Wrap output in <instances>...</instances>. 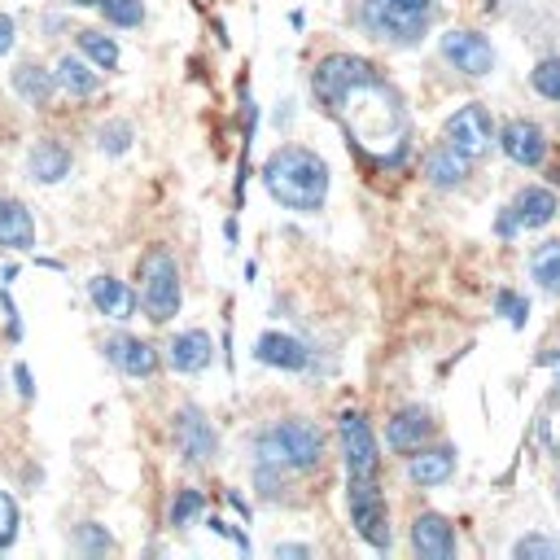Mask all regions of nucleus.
Returning <instances> with one entry per match:
<instances>
[{
    "instance_id": "41",
    "label": "nucleus",
    "mask_w": 560,
    "mask_h": 560,
    "mask_svg": "<svg viewBox=\"0 0 560 560\" xmlns=\"http://www.w3.org/2000/svg\"><path fill=\"white\" fill-rule=\"evenodd\" d=\"M556 364H560V360H556Z\"/></svg>"
},
{
    "instance_id": "20",
    "label": "nucleus",
    "mask_w": 560,
    "mask_h": 560,
    "mask_svg": "<svg viewBox=\"0 0 560 560\" xmlns=\"http://www.w3.org/2000/svg\"><path fill=\"white\" fill-rule=\"evenodd\" d=\"M429 429H434V421H429L421 407H407V412H399V416L390 421L386 438H390L394 451H421V442L429 438Z\"/></svg>"
},
{
    "instance_id": "35",
    "label": "nucleus",
    "mask_w": 560,
    "mask_h": 560,
    "mask_svg": "<svg viewBox=\"0 0 560 560\" xmlns=\"http://www.w3.org/2000/svg\"><path fill=\"white\" fill-rule=\"evenodd\" d=\"M10 49H14V19L0 14V58H5Z\"/></svg>"
},
{
    "instance_id": "19",
    "label": "nucleus",
    "mask_w": 560,
    "mask_h": 560,
    "mask_svg": "<svg viewBox=\"0 0 560 560\" xmlns=\"http://www.w3.org/2000/svg\"><path fill=\"white\" fill-rule=\"evenodd\" d=\"M110 360H114L127 377H154V373H158V351H154L149 342H141V338H119V342H110Z\"/></svg>"
},
{
    "instance_id": "21",
    "label": "nucleus",
    "mask_w": 560,
    "mask_h": 560,
    "mask_svg": "<svg viewBox=\"0 0 560 560\" xmlns=\"http://www.w3.org/2000/svg\"><path fill=\"white\" fill-rule=\"evenodd\" d=\"M27 167H32V175H36L40 184H58V180L71 175V154H66L58 141H40V145L32 149Z\"/></svg>"
},
{
    "instance_id": "28",
    "label": "nucleus",
    "mask_w": 560,
    "mask_h": 560,
    "mask_svg": "<svg viewBox=\"0 0 560 560\" xmlns=\"http://www.w3.org/2000/svg\"><path fill=\"white\" fill-rule=\"evenodd\" d=\"M534 93L547 101H560V58H543L534 66Z\"/></svg>"
},
{
    "instance_id": "10",
    "label": "nucleus",
    "mask_w": 560,
    "mask_h": 560,
    "mask_svg": "<svg viewBox=\"0 0 560 560\" xmlns=\"http://www.w3.org/2000/svg\"><path fill=\"white\" fill-rule=\"evenodd\" d=\"M447 145L464 158H482L490 149V114L482 106H464L447 119Z\"/></svg>"
},
{
    "instance_id": "23",
    "label": "nucleus",
    "mask_w": 560,
    "mask_h": 560,
    "mask_svg": "<svg viewBox=\"0 0 560 560\" xmlns=\"http://www.w3.org/2000/svg\"><path fill=\"white\" fill-rule=\"evenodd\" d=\"M14 88H19V97L32 101V106H49L58 80H53V71H45V66H36V62H23V66L14 71Z\"/></svg>"
},
{
    "instance_id": "29",
    "label": "nucleus",
    "mask_w": 560,
    "mask_h": 560,
    "mask_svg": "<svg viewBox=\"0 0 560 560\" xmlns=\"http://www.w3.org/2000/svg\"><path fill=\"white\" fill-rule=\"evenodd\" d=\"M101 10H106V19H110L114 27H136V23L145 19L141 0H101Z\"/></svg>"
},
{
    "instance_id": "8",
    "label": "nucleus",
    "mask_w": 560,
    "mask_h": 560,
    "mask_svg": "<svg viewBox=\"0 0 560 560\" xmlns=\"http://www.w3.org/2000/svg\"><path fill=\"white\" fill-rule=\"evenodd\" d=\"M551 219H556V193L543 188V184H534V188H521L512 197V206L499 215V236H512L521 228H543Z\"/></svg>"
},
{
    "instance_id": "34",
    "label": "nucleus",
    "mask_w": 560,
    "mask_h": 560,
    "mask_svg": "<svg viewBox=\"0 0 560 560\" xmlns=\"http://www.w3.org/2000/svg\"><path fill=\"white\" fill-rule=\"evenodd\" d=\"M499 312H503V316H512V325H516V329L525 325V303H521L516 294H499Z\"/></svg>"
},
{
    "instance_id": "5",
    "label": "nucleus",
    "mask_w": 560,
    "mask_h": 560,
    "mask_svg": "<svg viewBox=\"0 0 560 560\" xmlns=\"http://www.w3.org/2000/svg\"><path fill=\"white\" fill-rule=\"evenodd\" d=\"M368 80H377L373 62H364V58H351V53H333V58H325V62L316 66V75H312V88H316V97H320L325 106H333L342 93H351L355 84H368Z\"/></svg>"
},
{
    "instance_id": "2",
    "label": "nucleus",
    "mask_w": 560,
    "mask_h": 560,
    "mask_svg": "<svg viewBox=\"0 0 560 560\" xmlns=\"http://www.w3.org/2000/svg\"><path fill=\"white\" fill-rule=\"evenodd\" d=\"M263 184H267V193H271L280 206H285V210L312 215V210H320L325 197H329V167H325V158H316L312 149L290 145V149H276V154L263 162Z\"/></svg>"
},
{
    "instance_id": "9",
    "label": "nucleus",
    "mask_w": 560,
    "mask_h": 560,
    "mask_svg": "<svg viewBox=\"0 0 560 560\" xmlns=\"http://www.w3.org/2000/svg\"><path fill=\"white\" fill-rule=\"evenodd\" d=\"M342 451H346V473L351 477H377V438L360 412H342L338 421Z\"/></svg>"
},
{
    "instance_id": "1",
    "label": "nucleus",
    "mask_w": 560,
    "mask_h": 560,
    "mask_svg": "<svg viewBox=\"0 0 560 560\" xmlns=\"http://www.w3.org/2000/svg\"><path fill=\"white\" fill-rule=\"evenodd\" d=\"M329 110L342 114L346 132L364 149H373L377 158H399L407 149V110H403L399 93L381 84V75L368 80V84H355L351 93H342Z\"/></svg>"
},
{
    "instance_id": "24",
    "label": "nucleus",
    "mask_w": 560,
    "mask_h": 560,
    "mask_svg": "<svg viewBox=\"0 0 560 560\" xmlns=\"http://www.w3.org/2000/svg\"><path fill=\"white\" fill-rule=\"evenodd\" d=\"M468 162H473V158H464L460 149L442 145V149L429 154V167H425V171H429V180H434L438 188H451V184H460V180L468 175Z\"/></svg>"
},
{
    "instance_id": "37",
    "label": "nucleus",
    "mask_w": 560,
    "mask_h": 560,
    "mask_svg": "<svg viewBox=\"0 0 560 560\" xmlns=\"http://www.w3.org/2000/svg\"><path fill=\"white\" fill-rule=\"evenodd\" d=\"M394 5H403V10H416V14H429V0H394Z\"/></svg>"
},
{
    "instance_id": "25",
    "label": "nucleus",
    "mask_w": 560,
    "mask_h": 560,
    "mask_svg": "<svg viewBox=\"0 0 560 560\" xmlns=\"http://www.w3.org/2000/svg\"><path fill=\"white\" fill-rule=\"evenodd\" d=\"M529 276L538 280V290L560 294V241H547L529 254Z\"/></svg>"
},
{
    "instance_id": "18",
    "label": "nucleus",
    "mask_w": 560,
    "mask_h": 560,
    "mask_svg": "<svg viewBox=\"0 0 560 560\" xmlns=\"http://www.w3.org/2000/svg\"><path fill=\"white\" fill-rule=\"evenodd\" d=\"M88 294H93L97 312L110 316V320H132V312H136V294L123 285V280H114V276H97L88 285Z\"/></svg>"
},
{
    "instance_id": "38",
    "label": "nucleus",
    "mask_w": 560,
    "mask_h": 560,
    "mask_svg": "<svg viewBox=\"0 0 560 560\" xmlns=\"http://www.w3.org/2000/svg\"><path fill=\"white\" fill-rule=\"evenodd\" d=\"M276 556H307V547H294L290 543V547H276Z\"/></svg>"
},
{
    "instance_id": "36",
    "label": "nucleus",
    "mask_w": 560,
    "mask_h": 560,
    "mask_svg": "<svg viewBox=\"0 0 560 560\" xmlns=\"http://www.w3.org/2000/svg\"><path fill=\"white\" fill-rule=\"evenodd\" d=\"M84 547H110V534L101 538L97 529H84Z\"/></svg>"
},
{
    "instance_id": "40",
    "label": "nucleus",
    "mask_w": 560,
    "mask_h": 560,
    "mask_svg": "<svg viewBox=\"0 0 560 560\" xmlns=\"http://www.w3.org/2000/svg\"><path fill=\"white\" fill-rule=\"evenodd\" d=\"M71 5H101V0H71Z\"/></svg>"
},
{
    "instance_id": "31",
    "label": "nucleus",
    "mask_w": 560,
    "mask_h": 560,
    "mask_svg": "<svg viewBox=\"0 0 560 560\" xmlns=\"http://www.w3.org/2000/svg\"><path fill=\"white\" fill-rule=\"evenodd\" d=\"M14 534H19V508H14V499L5 490H0V547H10Z\"/></svg>"
},
{
    "instance_id": "39",
    "label": "nucleus",
    "mask_w": 560,
    "mask_h": 560,
    "mask_svg": "<svg viewBox=\"0 0 560 560\" xmlns=\"http://www.w3.org/2000/svg\"><path fill=\"white\" fill-rule=\"evenodd\" d=\"M19 386H23V394H32V373L27 368H19Z\"/></svg>"
},
{
    "instance_id": "15",
    "label": "nucleus",
    "mask_w": 560,
    "mask_h": 560,
    "mask_svg": "<svg viewBox=\"0 0 560 560\" xmlns=\"http://www.w3.org/2000/svg\"><path fill=\"white\" fill-rule=\"evenodd\" d=\"M0 245H10V249L36 245V219L19 197H0Z\"/></svg>"
},
{
    "instance_id": "22",
    "label": "nucleus",
    "mask_w": 560,
    "mask_h": 560,
    "mask_svg": "<svg viewBox=\"0 0 560 560\" xmlns=\"http://www.w3.org/2000/svg\"><path fill=\"white\" fill-rule=\"evenodd\" d=\"M451 468H455V455H451L447 447L416 451V455L407 460V477H412L416 486H438V482H447V477H451Z\"/></svg>"
},
{
    "instance_id": "13",
    "label": "nucleus",
    "mask_w": 560,
    "mask_h": 560,
    "mask_svg": "<svg viewBox=\"0 0 560 560\" xmlns=\"http://www.w3.org/2000/svg\"><path fill=\"white\" fill-rule=\"evenodd\" d=\"M175 442H180V451L188 455V460H210L215 455V429H210V421L197 412V407H184L180 416H175Z\"/></svg>"
},
{
    "instance_id": "33",
    "label": "nucleus",
    "mask_w": 560,
    "mask_h": 560,
    "mask_svg": "<svg viewBox=\"0 0 560 560\" xmlns=\"http://www.w3.org/2000/svg\"><path fill=\"white\" fill-rule=\"evenodd\" d=\"M529 556H560V543L529 534V538H521V543H516V560H529Z\"/></svg>"
},
{
    "instance_id": "6",
    "label": "nucleus",
    "mask_w": 560,
    "mask_h": 560,
    "mask_svg": "<svg viewBox=\"0 0 560 560\" xmlns=\"http://www.w3.org/2000/svg\"><path fill=\"white\" fill-rule=\"evenodd\" d=\"M351 521L373 547H390V521H386V499L373 477H351Z\"/></svg>"
},
{
    "instance_id": "12",
    "label": "nucleus",
    "mask_w": 560,
    "mask_h": 560,
    "mask_svg": "<svg viewBox=\"0 0 560 560\" xmlns=\"http://www.w3.org/2000/svg\"><path fill=\"white\" fill-rule=\"evenodd\" d=\"M499 145H503V154H508L512 162H521V167H538V162L547 158V141H543V132H538L534 123H525V119L503 123Z\"/></svg>"
},
{
    "instance_id": "11",
    "label": "nucleus",
    "mask_w": 560,
    "mask_h": 560,
    "mask_svg": "<svg viewBox=\"0 0 560 560\" xmlns=\"http://www.w3.org/2000/svg\"><path fill=\"white\" fill-rule=\"evenodd\" d=\"M442 58L464 75H490V66H495V49L477 32H447L442 36Z\"/></svg>"
},
{
    "instance_id": "32",
    "label": "nucleus",
    "mask_w": 560,
    "mask_h": 560,
    "mask_svg": "<svg viewBox=\"0 0 560 560\" xmlns=\"http://www.w3.org/2000/svg\"><path fill=\"white\" fill-rule=\"evenodd\" d=\"M97 141H101L106 154H123V149L132 145V127H127V123H110V127L97 132Z\"/></svg>"
},
{
    "instance_id": "4",
    "label": "nucleus",
    "mask_w": 560,
    "mask_h": 560,
    "mask_svg": "<svg viewBox=\"0 0 560 560\" xmlns=\"http://www.w3.org/2000/svg\"><path fill=\"white\" fill-rule=\"evenodd\" d=\"M141 307L154 325H167L180 312V271L162 245H154L141 258Z\"/></svg>"
},
{
    "instance_id": "17",
    "label": "nucleus",
    "mask_w": 560,
    "mask_h": 560,
    "mask_svg": "<svg viewBox=\"0 0 560 560\" xmlns=\"http://www.w3.org/2000/svg\"><path fill=\"white\" fill-rule=\"evenodd\" d=\"M210 355H215V342H210V333H202V329H188V333H180V338L167 346V360H171L175 373H202V368L210 364Z\"/></svg>"
},
{
    "instance_id": "27",
    "label": "nucleus",
    "mask_w": 560,
    "mask_h": 560,
    "mask_svg": "<svg viewBox=\"0 0 560 560\" xmlns=\"http://www.w3.org/2000/svg\"><path fill=\"white\" fill-rule=\"evenodd\" d=\"M80 49H84L101 71H114V66H119V45H114L106 32H80Z\"/></svg>"
},
{
    "instance_id": "3",
    "label": "nucleus",
    "mask_w": 560,
    "mask_h": 560,
    "mask_svg": "<svg viewBox=\"0 0 560 560\" xmlns=\"http://www.w3.org/2000/svg\"><path fill=\"white\" fill-rule=\"evenodd\" d=\"M320 451H325V442L307 421H285V425H271L267 434H258V460L267 468H316Z\"/></svg>"
},
{
    "instance_id": "7",
    "label": "nucleus",
    "mask_w": 560,
    "mask_h": 560,
    "mask_svg": "<svg viewBox=\"0 0 560 560\" xmlns=\"http://www.w3.org/2000/svg\"><path fill=\"white\" fill-rule=\"evenodd\" d=\"M425 19H429V14L403 10V5H394V0H364V23H368V32L381 36V40L412 45V40H421Z\"/></svg>"
},
{
    "instance_id": "16",
    "label": "nucleus",
    "mask_w": 560,
    "mask_h": 560,
    "mask_svg": "<svg viewBox=\"0 0 560 560\" xmlns=\"http://www.w3.org/2000/svg\"><path fill=\"white\" fill-rule=\"evenodd\" d=\"M254 355L263 360V364H271V368H285V373H299V368H307V346L299 342V338H290V333H263L258 338V346H254Z\"/></svg>"
},
{
    "instance_id": "26",
    "label": "nucleus",
    "mask_w": 560,
    "mask_h": 560,
    "mask_svg": "<svg viewBox=\"0 0 560 560\" xmlns=\"http://www.w3.org/2000/svg\"><path fill=\"white\" fill-rule=\"evenodd\" d=\"M53 80H58V88L62 93H71V97H93L97 93V71H88L80 58H62L58 62V71H53Z\"/></svg>"
},
{
    "instance_id": "30",
    "label": "nucleus",
    "mask_w": 560,
    "mask_h": 560,
    "mask_svg": "<svg viewBox=\"0 0 560 560\" xmlns=\"http://www.w3.org/2000/svg\"><path fill=\"white\" fill-rule=\"evenodd\" d=\"M197 512H202V495L197 490H180L175 503H171V525H188Z\"/></svg>"
},
{
    "instance_id": "14",
    "label": "nucleus",
    "mask_w": 560,
    "mask_h": 560,
    "mask_svg": "<svg viewBox=\"0 0 560 560\" xmlns=\"http://www.w3.org/2000/svg\"><path fill=\"white\" fill-rule=\"evenodd\" d=\"M412 547H416L425 560H447V556L455 551V534H451V525H447L438 512H425V516H416V525H412Z\"/></svg>"
}]
</instances>
